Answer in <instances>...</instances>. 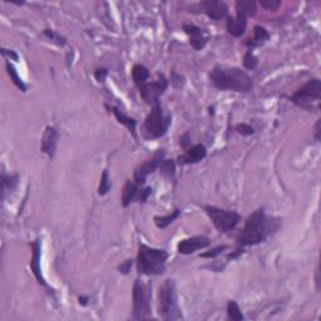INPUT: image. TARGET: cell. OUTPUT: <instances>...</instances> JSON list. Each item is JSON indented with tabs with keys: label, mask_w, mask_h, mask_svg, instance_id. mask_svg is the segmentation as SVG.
<instances>
[{
	"label": "cell",
	"mask_w": 321,
	"mask_h": 321,
	"mask_svg": "<svg viewBox=\"0 0 321 321\" xmlns=\"http://www.w3.org/2000/svg\"><path fill=\"white\" fill-rule=\"evenodd\" d=\"M158 314L166 321L180 320L182 315L180 313L177 301L176 285L172 280H166L158 290Z\"/></svg>",
	"instance_id": "277c9868"
},
{
	"label": "cell",
	"mask_w": 321,
	"mask_h": 321,
	"mask_svg": "<svg viewBox=\"0 0 321 321\" xmlns=\"http://www.w3.org/2000/svg\"><path fill=\"white\" fill-rule=\"evenodd\" d=\"M152 194V188L151 187H146L143 188V190H141L138 192V196H137V200H138V202H141V204H144V202L148 200V197L151 196Z\"/></svg>",
	"instance_id": "836d02e7"
},
{
	"label": "cell",
	"mask_w": 321,
	"mask_h": 321,
	"mask_svg": "<svg viewBox=\"0 0 321 321\" xmlns=\"http://www.w3.org/2000/svg\"><path fill=\"white\" fill-rule=\"evenodd\" d=\"M236 16L243 19L252 18L257 13V3L251 0H237L235 4Z\"/></svg>",
	"instance_id": "ac0fdd59"
},
{
	"label": "cell",
	"mask_w": 321,
	"mask_h": 321,
	"mask_svg": "<svg viewBox=\"0 0 321 321\" xmlns=\"http://www.w3.org/2000/svg\"><path fill=\"white\" fill-rule=\"evenodd\" d=\"M280 227L277 218H269L264 209L256 210L246 219L245 226L237 236V243L241 246H255L266 241Z\"/></svg>",
	"instance_id": "6da1fadb"
},
{
	"label": "cell",
	"mask_w": 321,
	"mask_h": 321,
	"mask_svg": "<svg viewBox=\"0 0 321 321\" xmlns=\"http://www.w3.org/2000/svg\"><path fill=\"white\" fill-rule=\"evenodd\" d=\"M108 76V71L106 68H98L97 71L94 72V78L97 79L98 82H105L106 78Z\"/></svg>",
	"instance_id": "d590c367"
},
{
	"label": "cell",
	"mask_w": 321,
	"mask_h": 321,
	"mask_svg": "<svg viewBox=\"0 0 321 321\" xmlns=\"http://www.w3.org/2000/svg\"><path fill=\"white\" fill-rule=\"evenodd\" d=\"M180 214H181V210L176 209V210H173L171 214H166V216H156L154 217L153 218L154 223H156L157 227L161 228V230H163V228H166L167 226H170L173 221H176V219L180 217Z\"/></svg>",
	"instance_id": "603a6c76"
},
{
	"label": "cell",
	"mask_w": 321,
	"mask_h": 321,
	"mask_svg": "<svg viewBox=\"0 0 321 321\" xmlns=\"http://www.w3.org/2000/svg\"><path fill=\"white\" fill-rule=\"evenodd\" d=\"M132 265H133V260H125V261H123L122 264L119 265L118 270H119L120 274L127 275V274H129V271H131Z\"/></svg>",
	"instance_id": "e575fe53"
},
{
	"label": "cell",
	"mask_w": 321,
	"mask_h": 321,
	"mask_svg": "<svg viewBox=\"0 0 321 321\" xmlns=\"http://www.w3.org/2000/svg\"><path fill=\"white\" fill-rule=\"evenodd\" d=\"M260 5L266 10L275 11L281 5V1H279V0H265V1H260Z\"/></svg>",
	"instance_id": "d6a6232c"
},
{
	"label": "cell",
	"mask_w": 321,
	"mask_h": 321,
	"mask_svg": "<svg viewBox=\"0 0 321 321\" xmlns=\"http://www.w3.org/2000/svg\"><path fill=\"white\" fill-rule=\"evenodd\" d=\"M170 124L171 119L163 114L162 107L159 106V103H157L144 120V129L147 136L151 138H161L167 133Z\"/></svg>",
	"instance_id": "8992f818"
},
{
	"label": "cell",
	"mask_w": 321,
	"mask_h": 321,
	"mask_svg": "<svg viewBox=\"0 0 321 321\" xmlns=\"http://www.w3.org/2000/svg\"><path fill=\"white\" fill-rule=\"evenodd\" d=\"M269 38L270 34L269 31L266 30V28H264L261 25H255L253 26V39H248V42H246V45L252 49L256 45H260L264 42H266Z\"/></svg>",
	"instance_id": "44dd1931"
},
{
	"label": "cell",
	"mask_w": 321,
	"mask_h": 321,
	"mask_svg": "<svg viewBox=\"0 0 321 321\" xmlns=\"http://www.w3.org/2000/svg\"><path fill=\"white\" fill-rule=\"evenodd\" d=\"M188 143H190V141H188V134L186 133L185 136L181 137V139H180V144H181V146L183 147V148L187 149V144H188Z\"/></svg>",
	"instance_id": "f35d334b"
},
{
	"label": "cell",
	"mask_w": 321,
	"mask_h": 321,
	"mask_svg": "<svg viewBox=\"0 0 321 321\" xmlns=\"http://www.w3.org/2000/svg\"><path fill=\"white\" fill-rule=\"evenodd\" d=\"M139 192L138 185L136 182H132V181L128 180L125 182L124 187H123L122 191V206L123 207H128L134 200L137 199Z\"/></svg>",
	"instance_id": "d6986e66"
},
{
	"label": "cell",
	"mask_w": 321,
	"mask_h": 321,
	"mask_svg": "<svg viewBox=\"0 0 321 321\" xmlns=\"http://www.w3.org/2000/svg\"><path fill=\"white\" fill-rule=\"evenodd\" d=\"M257 64H259L257 57L253 54L252 50H247L245 57H243V67H245L247 71H252V69H255L256 67H257Z\"/></svg>",
	"instance_id": "83f0119b"
},
{
	"label": "cell",
	"mask_w": 321,
	"mask_h": 321,
	"mask_svg": "<svg viewBox=\"0 0 321 321\" xmlns=\"http://www.w3.org/2000/svg\"><path fill=\"white\" fill-rule=\"evenodd\" d=\"M151 298L152 293L149 287L143 282L136 280L133 284V310L132 319L144 320L151 316Z\"/></svg>",
	"instance_id": "5b68a950"
},
{
	"label": "cell",
	"mask_w": 321,
	"mask_h": 321,
	"mask_svg": "<svg viewBox=\"0 0 321 321\" xmlns=\"http://www.w3.org/2000/svg\"><path fill=\"white\" fill-rule=\"evenodd\" d=\"M106 107L108 108V109L110 110V112L114 114V117L117 118V120L119 123H122L123 125H125V127L128 128V131L131 132L132 136L134 137V138H137V134H136V125H137V120L133 119V118L128 117V115H125L124 113L120 112L118 108L115 107H110V106L106 105Z\"/></svg>",
	"instance_id": "ffe728a7"
},
{
	"label": "cell",
	"mask_w": 321,
	"mask_h": 321,
	"mask_svg": "<svg viewBox=\"0 0 321 321\" xmlns=\"http://www.w3.org/2000/svg\"><path fill=\"white\" fill-rule=\"evenodd\" d=\"M227 315L228 318L231 319V320H235V321H242L243 319V315L242 313H241V309L240 306L237 305V303L233 300L228 301L227 304Z\"/></svg>",
	"instance_id": "4316f807"
},
{
	"label": "cell",
	"mask_w": 321,
	"mask_h": 321,
	"mask_svg": "<svg viewBox=\"0 0 321 321\" xmlns=\"http://www.w3.org/2000/svg\"><path fill=\"white\" fill-rule=\"evenodd\" d=\"M132 77H133V82L137 87L143 86L149 79L148 68H146L143 64H136L132 68Z\"/></svg>",
	"instance_id": "7402d4cb"
},
{
	"label": "cell",
	"mask_w": 321,
	"mask_h": 321,
	"mask_svg": "<svg viewBox=\"0 0 321 321\" xmlns=\"http://www.w3.org/2000/svg\"><path fill=\"white\" fill-rule=\"evenodd\" d=\"M247 19L238 18V16H227L226 20V29L230 35L235 38H240L245 34Z\"/></svg>",
	"instance_id": "e0dca14e"
},
{
	"label": "cell",
	"mask_w": 321,
	"mask_h": 321,
	"mask_svg": "<svg viewBox=\"0 0 321 321\" xmlns=\"http://www.w3.org/2000/svg\"><path fill=\"white\" fill-rule=\"evenodd\" d=\"M168 87V81L166 79V77L163 74H158V78L156 81L148 83L147 82L143 86L138 87L139 94L143 98V101H146V103L148 105L154 106L157 105L159 100V97L165 93V91Z\"/></svg>",
	"instance_id": "9c48e42d"
},
{
	"label": "cell",
	"mask_w": 321,
	"mask_h": 321,
	"mask_svg": "<svg viewBox=\"0 0 321 321\" xmlns=\"http://www.w3.org/2000/svg\"><path fill=\"white\" fill-rule=\"evenodd\" d=\"M1 54L4 55V57H6V55H9V57L10 58H13V60H18V54H16L15 52H13V50H8V49H5V48H3V49H1Z\"/></svg>",
	"instance_id": "8d00e7d4"
},
{
	"label": "cell",
	"mask_w": 321,
	"mask_h": 321,
	"mask_svg": "<svg viewBox=\"0 0 321 321\" xmlns=\"http://www.w3.org/2000/svg\"><path fill=\"white\" fill-rule=\"evenodd\" d=\"M168 260V252L161 248L149 247L147 245H139L137 256V270L139 274L147 276L162 275L166 270V262Z\"/></svg>",
	"instance_id": "3957f363"
},
{
	"label": "cell",
	"mask_w": 321,
	"mask_h": 321,
	"mask_svg": "<svg viewBox=\"0 0 321 321\" xmlns=\"http://www.w3.org/2000/svg\"><path fill=\"white\" fill-rule=\"evenodd\" d=\"M210 79L211 83L221 91L247 93L253 87L252 78L236 67L216 66L210 73Z\"/></svg>",
	"instance_id": "7a4b0ae2"
},
{
	"label": "cell",
	"mask_w": 321,
	"mask_h": 321,
	"mask_svg": "<svg viewBox=\"0 0 321 321\" xmlns=\"http://www.w3.org/2000/svg\"><path fill=\"white\" fill-rule=\"evenodd\" d=\"M205 211L211 218L214 227L221 233H226L228 231L233 230L240 222L241 216L235 211H228V210H222L214 206H206Z\"/></svg>",
	"instance_id": "52a82bcc"
},
{
	"label": "cell",
	"mask_w": 321,
	"mask_h": 321,
	"mask_svg": "<svg viewBox=\"0 0 321 321\" xmlns=\"http://www.w3.org/2000/svg\"><path fill=\"white\" fill-rule=\"evenodd\" d=\"M319 282H320V280H319V269H316V285H318V289H319Z\"/></svg>",
	"instance_id": "60d3db41"
},
{
	"label": "cell",
	"mask_w": 321,
	"mask_h": 321,
	"mask_svg": "<svg viewBox=\"0 0 321 321\" xmlns=\"http://www.w3.org/2000/svg\"><path fill=\"white\" fill-rule=\"evenodd\" d=\"M5 66H6V72H8L9 77H10V79L13 81V83L15 84L16 88L20 89L21 92H26L25 83H24V82L21 81L20 77H19V74H18V72H16L15 67H14L10 62H6Z\"/></svg>",
	"instance_id": "cb8c5ba5"
},
{
	"label": "cell",
	"mask_w": 321,
	"mask_h": 321,
	"mask_svg": "<svg viewBox=\"0 0 321 321\" xmlns=\"http://www.w3.org/2000/svg\"><path fill=\"white\" fill-rule=\"evenodd\" d=\"M79 304H81V305H83V306H86L87 304H88V301H89V298L88 296H79Z\"/></svg>",
	"instance_id": "ab89813d"
},
{
	"label": "cell",
	"mask_w": 321,
	"mask_h": 321,
	"mask_svg": "<svg viewBox=\"0 0 321 321\" xmlns=\"http://www.w3.org/2000/svg\"><path fill=\"white\" fill-rule=\"evenodd\" d=\"M235 131L237 132L238 134H241V136H252L253 133H255V131H253V128L251 127L250 124H246V123H240V124H237L235 127Z\"/></svg>",
	"instance_id": "f546056e"
},
{
	"label": "cell",
	"mask_w": 321,
	"mask_h": 321,
	"mask_svg": "<svg viewBox=\"0 0 321 321\" xmlns=\"http://www.w3.org/2000/svg\"><path fill=\"white\" fill-rule=\"evenodd\" d=\"M211 240L206 236H194V237L185 238L177 245V251L182 255H191L196 251L206 248L210 246Z\"/></svg>",
	"instance_id": "7c38bea8"
},
{
	"label": "cell",
	"mask_w": 321,
	"mask_h": 321,
	"mask_svg": "<svg viewBox=\"0 0 321 321\" xmlns=\"http://www.w3.org/2000/svg\"><path fill=\"white\" fill-rule=\"evenodd\" d=\"M320 123H321V119H318V122H316L315 124V139L316 141H320Z\"/></svg>",
	"instance_id": "74e56055"
},
{
	"label": "cell",
	"mask_w": 321,
	"mask_h": 321,
	"mask_svg": "<svg viewBox=\"0 0 321 321\" xmlns=\"http://www.w3.org/2000/svg\"><path fill=\"white\" fill-rule=\"evenodd\" d=\"M163 158H165V151L158 149L151 158L147 159L146 162H143L136 168V171H134V182L138 186L143 185L146 182L147 177L151 173H153L157 168H159L161 163L163 162Z\"/></svg>",
	"instance_id": "30bf717a"
},
{
	"label": "cell",
	"mask_w": 321,
	"mask_h": 321,
	"mask_svg": "<svg viewBox=\"0 0 321 321\" xmlns=\"http://www.w3.org/2000/svg\"><path fill=\"white\" fill-rule=\"evenodd\" d=\"M207 149L204 144H195L194 147L187 148L183 156L178 157L181 165H195V163L201 162L202 159L206 157Z\"/></svg>",
	"instance_id": "9a60e30c"
},
{
	"label": "cell",
	"mask_w": 321,
	"mask_h": 321,
	"mask_svg": "<svg viewBox=\"0 0 321 321\" xmlns=\"http://www.w3.org/2000/svg\"><path fill=\"white\" fill-rule=\"evenodd\" d=\"M58 141H59V133L54 127H47L43 134L42 139V151L47 154L49 158H53L57 151Z\"/></svg>",
	"instance_id": "5bb4252c"
},
{
	"label": "cell",
	"mask_w": 321,
	"mask_h": 321,
	"mask_svg": "<svg viewBox=\"0 0 321 321\" xmlns=\"http://www.w3.org/2000/svg\"><path fill=\"white\" fill-rule=\"evenodd\" d=\"M183 30L190 38V44L192 45L195 50H202L206 47L207 42H209V37H207L204 29L199 28L194 24H185Z\"/></svg>",
	"instance_id": "4fadbf2b"
},
{
	"label": "cell",
	"mask_w": 321,
	"mask_h": 321,
	"mask_svg": "<svg viewBox=\"0 0 321 321\" xmlns=\"http://www.w3.org/2000/svg\"><path fill=\"white\" fill-rule=\"evenodd\" d=\"M31 251H33V256H31V261H30V269L34 274L35 279L38 280L40 285L43 286H47V282H45L44 277L42 275V270H40V241L39 238L31 243Z\"/></svg>",
	"instance_id": "2e32d148"
},
{
	"label": "cell",
	"mask_w": 321,
	"mask_h": 321,
	"mask_svg": "<svg viewBox=\"0 0 321 321\" xmlns=\"http://www.w3.org/2000/svg\"><path fill=\"white\" fill-rule=\"evenodd\" d=\"M110 188H112V182H110L109 173H108L107 170H105L102 173V177H101V183L100 187H98V195H100V196H106V195L109 192Z\"/></svg>",
	"instance_id": "484cf974"
},
{
	"label": "cell",
	"mask_w": 321,
	"mask_h": 321,
	"mask_svg": "<svg viewBox=\"0 0 321 321\" xmlns=\"http://www.w3.org/2000/svg\"><path fill=\"white\" fill-rule=\"evenodd\" d=\"M196 6L201 13H205L214 20H219V19L224 18V16H227L228 13L227 4L219 1V0H206V1L196 4Z\"/></svg>",
	"instance_id": "8fae6325"
},
{
	"label": "cell",
	"mask_w": 321,
	"mask_h": 321,
	"mask_svg": "<svg viewBox=\"0 0 321 321\" xmlns=\"http://www.w3.org/2000/svg\"><path fill=\"white\" fill-rule=\"evenodd\" d=\"M226 248H227V246L226 245L218 246V247H216V248H212V250L209 251V252L202 253L201 257H204V259H214V257H217L218 255H221L222 251L226 250Z\"/></svg>",
	"instance_id": "1f68e13d"
},
{
	"label": "cell",
	"mask_w": 321,
	"mask_h": 321,
	"mask_svg": "<svg viewBox=\"0 0 321 321\" xmlns=\"http://www.w3.org/2000/svg\"><path fill=\"white\" fill-rule=\"evenodd\" d=\"M321 82L320 79H310L301 88H299L290 97V101L303 108H310V105L320 100Z\"/></svg>",
	"instance_id": "ba28073f"
},
{
	"label": "cell",
	"mask_w": 321,
	"mask_h": 321,
	"mask_svg": "<svg viewBox=\"0 0 321 321\" xmlns=\"http://www.w3.org/2000/svg\"><path fill=\"white\" fill-rule=\"evenodd\" d=\"M44 34L47 35V37L49 38L50 40H54V42H57L59 45H64L67 43L66 38L60 37L59 34H57V33H54V31H53L52 29H45V30H44Z\"/></svg>",
	"instance_id": "4dcf8cb0"
},
{
	"label": "cell",
	"mask_w": 321,
	"mask_h": 321,
	"mask_svg": "<svg viewBox=\"0 0 321 321\" xmlns=\"http://www.w3.org/2000/svg\"><path fill=\"white\" fill-rule=\"evenodd\" d=\"M18 183V176H5L3 175V181H1V185H3V194L5 195V192L8 190H14Z\"/></svg>",
	"instance_id": "f1b7e54d"
},
{
	"label": "cell",
	"mask_w": 321,
	"mask_h": 321,
	"mask_svg": "<svg viewBox=\"0 0 321 321\" xmlns=\"http://www.w3.org/2000/svg\"><path fill=\"white\" fill-rule=\"evenodd\" d=\"M159 170H161V173L167 178H171V180L175 178L176 165L173 159H163V162L159 166Z\"/></svg>",
	"instance_id": "d4e9b609"
}]
</instances>
